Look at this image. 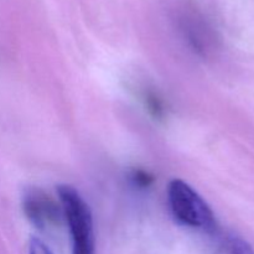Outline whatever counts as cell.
<instances>
[{"label": "cell", "mask_w": 254, "mask_h": 254, "mask_svg": "<svg viewBox=\"0 0 254 254\" xmlns=\"http://www.w3.org/2000/svg\"><path fill=\"white\" fill-rule=\"evenodd\" d=\"M57 195L72 238V254H94L93 220L89 206L71 185L57 186Z\"/></svg>", "instance_id": "6da1fadb"}, {"label": "cell", "mask_w": 254, "mask_h": 254, "mask_svg": "<svg viewBox=\"0 0 254 254\" xmlns=\"http://www.w3.org/2000/svg\"><path fill=\"white\" fill-rule=\"evenodd\" d=\"M145 106L148 108L149 113L156 119L163 118L164 113H165V108H164V103L161 101L160 97L154 92H148L145 93Z\"/></svg>", "instance_id": "5b68a950"}, {"label": "cell", "mask_w": 254, "mask_h": 254, "mask_svg": "<svg viewBox=\"0 0 254 254\" xmlns=\"http://www.w3.org/2000/svg\"><path fill=\"white\" fill-rule=\"evenodd\" d=\"M223 247L228 254H254L252 246L238 236H226Z\"/></svg>", "instance_id": "277c9868"}, {"label": "cell", "mask_w": 254, "mask_h": 254, "mask_svg": "<svg viewBox=\"0 0 254 254\" xmlns=\"http://www.w3.org/2000/svg\"><path fill=\"white\" fill-rule=\"evenodd\" d=\"M22 208L27 220L39 230L56 226L64 217L61 206L40 189H29L22 197Z\"/></svg>", "instance_id": "3957f363"}, {"label": "cell", "mask_w": 254, "mask_h": 254, "mask_svg": "<svg viewBox=\"0 0 254 254\" xmlns=\"http://www.w3.org/2000/svg\"><path fill=\"white\" fill-rule=\"evenodd\" d=\"M29 254H54L50 248L36 237H32L29 243Z\"/></svg>", "instance_id": "52a82bcc"}, {"label": "cell", "mask_w": 254, "mask_h": 254, "mask_svg": "<svg viewBox=\"0 0 254 254\" xmlns=\"http://www.w3.org/2000/svg\"><path fill=\"white\" fill-rule=\"evenodd\" d=\"M131 180H133L134 185L139 186L140 189H145L149 188L154 183V176L148 171L136 169L131 173Z\"/></svg>", "instance_id": "8992f818"}, {"label": "cell", "mask_w": 254, "mask_h": 254, "mask_svg": "<svg viewBox=\"0 0 254 254\" xmlns=\"http://www.w3.org/2000/svg\"><path fill=\"white\" fill-rule=\"evenodd\" d=\"M168 196L171 211L179 222L208 233L217 232L212 210L188 183L180 179L171 180Z\"/></svg>", "instance_id": "7a4b0ae2"}]
</instances>
